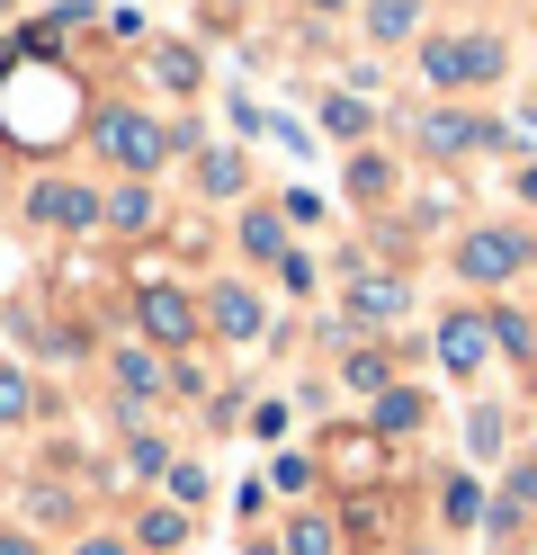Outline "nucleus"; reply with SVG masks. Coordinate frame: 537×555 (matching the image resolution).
<instances>
[{"instance_id": "7c9ffc66", "label": "nucleus", "mask_w": 537, "mask_h": 555, "mask_svg": "<svg viewBox=\"0 0 537 555\" xmlns=\"http://www.w3.org/2000/svg\"><path fill=\"white\" fill-rule=\"evenodd\" d=\"M242 555H278V538H251V546H242Z\"/></svg>"}, {"instance_id": "f8f14e48", "label": "nucleus", "mask_w": 537, "mask_h": 555, "mask_svg": "<svg viewBox=\"0 0 537 555\" xmlns=\"http://www.w3.org/2000/svg\"><path fill=\"white\" fill-rule=\"evenodd\" d=\"M278 555H341V519H322V511H296L278 529Z\"/></svg>"}, {"instance_id": "39448f33", "label": "nucleus", "mask_w": 537, "mask_h": 555, "mask_svg": "<svg viewBox=\"0 0 537 555\" xmlns=\"http://www.w3.org/2000/svg\"><path fill=\"white\" fill-rule=\"evenodd\" d=\"M197 314H206V332H215V340H260V332H269V305L251 296L242 278H225V287H206V305H197Z\"/></svg>"}, {"instance_id": "bb28decb", "label": "nucleus", "mask_w": 537, "mask_h": 555, "mask_svg": "<svg viewBox=\"0 0 537 555\" xmlns=\"http://www.w3.org/2000/svg\"><path fill=\"white\" fill-rule=\"evenodd\" d=\"M278 278H286L296 296H314V260H305V251H286V260H278Z\"/></svg>"}, {"instance_id": "dca6fc26", "label": "nucleus", "mask_w": 537, "mask_h": 555, "mask_svg": "<svg viewBox=\"0 0 537 555\" xmlns=\"http://www.w3.org/2000/svg\"><path fill=\"white\" fill-rule=\"evenodd\" d=\"M484 323H493V350H501V359H511V367H528V359H537V340H528V323L511 314V305H493V314H484Z\"/></svg>"}, {"instance_id": "a878e982", "label": "nucleus", "mask_w": 537, "mask_h": 555, "mask_svg": "<svg viewBox=\"0 0 537 555\" xmlns=\"http://www.w3.org/2000/svg\"><path fill=\"white\" fill-rule=\"evenodd\" d=\"M251 439H286V403H251Z\"/></svg>"}, {"instance_id": "393cba45", "label": "nucleus", "mask_w": 537, "mask_h": 555, "mask_svg": "<svg viewBox=\"0 0 537 555\" xmlns=\"http://www.w3.org/2000/svg\"><path fill=\"white\" fill-rule=\"evenodd\" d=\"M349 189H358V197H368V206H376V197H385L394 180H385V162H358V170H349Z\"/></svg>"}, {"instance_id": "412c9836", "label": "nucleus", "mask_w": 537, "mask_h": 555, "mask_svg": "<svg viewBox=\"0 0 537 555\" xmlns=\"http://www.w3.org/2000/svg\"><path fill=\"white\" fill-rule=\"evenodd\" d=\"M153 73H162V90H197V54H189V46H162Z\"/></svg>"}, {"instance_id": "f257e3e1", "label": "nucleus", "mask_w": 537, "mask_h": 555, "mask_svg": "<svg viewBox=\"0 0 537 555\" xmlns=\"http://www.w3.org/2000/svg\"><path fill=\"white\" fill-rule=\"evenodd\" d=\"M528 260H537V242L520 224H484V233L457 242V278H465V287H501V278H520Z\"/></svg>"}, {"instance_id": "9b49d317", "label": "nucleus", "mask_w": 537, "mask_h": 555, "mask_svg": "<svg viewBox=\"0 0 537 555\" xmlns=\"http://www.w3.org/2000/svg\"><path fill=\"white\" fill-rule=\"evenodd\" d=\"M341 386L376 403V395L394 386V350H385V340H376V350H368V340H349V350H341Z\"/></svg>"}, {"instance_id": "f03ea898", "label": "nucleus", "mask_w": 537, "mask_h": 555, "mask_svg": "<svg viewBox=\"0 0 537 555\" xmlns=\"http://www.w3.org/2000/svg\"><path fill=\"white\" fill-rule=\"evenodd\" d=\"M99 144L117 153L126 170H162V162L179 153V134H162L153 117H135V108H107V117H99Z\"/></svg>"}, {"instance_id": "5701e85b", "label": "nucleus", "mask_w": 537, "mask_h": 555, "mask_svg": "<svg viewBox=\"0 0 537 555\" xmlns=\"http://www.w3.org/2000/svg\"><path fill=\"white\" fill-rule=\"evenodd\" d=\"M197 180H206V197H233V189H242V153H215Z\"/></svg>"}, {"instance_id": "6e6552de", "label": "nucleus", "mask_w": 537, "mask_h": 555, "mask_svg": "<svg viewBox=\"0 0 537 555\" xmlns=\"http://www.w3.org/2000/svg\"><path fill=\"white\" fill-rule=\"evenodd\" d=\"M430 422V395L421 386H385L376 403H368V439H412Z\"/></svg>"}, {"instance_id": "2eb2a0df", "label": "nucleus", "mask_w": 537, "mask_h": 555, "mask_svg": "<svg viewBox=\"0 0 537 555\" xmlns=\"http://www.w3.org/2000/svg\"><path fill=\"white\" fill-rule=\"evenodd\" d=\"M465 448H475V457H501V448H511V422H501V403H475V412H465Z\"/></svg>"}, {"instance_id": "cd10ccee", "label": "nucleus", "mask_w": 537, "mask_h": 555, "mask_svg": "<svg viewBox=\"0 0 537 555\" xmlns=\"http://www.w3.org/2000/svg\"><path fill=\"white\" fill-rule=\"evenodd\" d=\"M72 555H135V538H81Z\"/></svg>"}, {"instance_id": "4be33fe9", "label": "nucleus", "mask_w": 537, "mask_h": 555, "mask_svg": "<svg viewBox=\"0 0 537 555\" xmlns=\"http://www.w3.org/2000/svg\"><path fill=\"white\" fill-rule=\"evenodd\" d=\"M126 475H170V439L135 430V448H126Z\"/></svg>"}, {"instance_id": "6ab92c4d", "label": "nucleus", "mask_w": 537, "mask_h": 555, "mask_svg": "<svg viewBox=\"0 0 537 555\" xmlns=\"http://www.w3.org/2000/svg\"><path fill=\"white\" fill-rule=\"evenodd\" d=\"M107 224L117 233H153V189H117L107 197Z\"/></svg>"}, {"instance_id": "ddd939ff", "label": "nucleus", "mask_w": 537, "mask_h": 555, "mask_svg": "<svg viewBox=\"0 0 537 555\" xmlns=\"http://www.w3.org/2000/svg\"><path fill=\"white\" fill-rule=\"evenodd\" d=\"M439 519H448V529H475V519H484V483L465 475V466L439 475Z\"/></svg>"}, {"instance_id": "1a4fd4ad", "label": "nucleus", "mask_w": 537, "mask_h": 555, "mask_svg": "<svg viewBox=\"0 0 537 555\" xmlns=\"http://www.w3.org/2000/svg\"><path fill=\"white\" fill-rule=\"evenodd\" d=\"M404 305H412L404 278H376V269H368V278L349 287V323H376V332H385V323H404Z\"/></svg>"}, {"instance_id": "f3484780", "label": "nucleus", "mask_w": 537, "mask_h": 555, "mask_svg": "<svg viewBox=\"0 0 537 555\" xmlns=\"http://www.w3.org/2000/svg\"><path fill=\"white\" fill-rule=\"evenodd\" d=\"M162 493H170L179 511H206V493H215V483H206V466H189V457H170V475H162Z\"/></svg>"}, {"instance_id": "c85d7f7f", "label": "nucleus", "mask_w": 537, "mask_h": 555, "mask_svg": "<svg viewBox=\"0 0 537 555\" xmlns=\"http://www.w3.org/2000/svg\"><path fill=\"white\" fill-rule=\"evenodd\" d=\"M0 555H36V538L27 529H0Z\"/></svg>"}, {"instance_id": "aec40b11", "label": "nucleus", "mask_w": 537, "mask_h": 555, "mask_svg": "<svg viewBox=\"0 0 537 555\" xmlns=\"http://www.w3.org/2000/svg\"><path fill=\"white\" fill-rule=\"evenodd\" d=\"M36 412V386H27V367H0V430H18Z\"/></svg>"}, {"instance_id": "0eeeda50", "label": "nucleus", "mask_w": 537, "mask_h": 555, "mask_svg": "<svg viewBox=\"0 0 537 555\" xmlns=\"http://www.w3.org/2000/svg\"><path fill=\"white\" fill-rule=\"evenodd\" d=\"M484 359H493V323L484 314H448L439 323V367L448 376H484Z\"/></svg>"}, {"instance_id": "9d476101", "label": "nucleus", "mask_w": 537, "mask_h": 555, "mask_svg": "<svg viewBox=\"0 0 537 555\" xmlns=\"http://www.w3.org/2000/svg\"><path fill=\"white\" fill-rule=\"evenodd\" d=\"M189 538H197V519L179 511V502H153V511H135V546H143V555H179Z\"/></svg>"}, {"instance_id": "b1692460", "label": "nucleus", "mask_w": 537, "mask_h": 555, "mask_svg": "<svg viewBox=\"0 0 537 555\" xmlns=\"http://www.w3.org/2000/svg\"><path fill=\"white\" fill-rule=\"evenodd\" d=\"M269 483H278V493H296V502H305V493H314V457H278V466H269Z\"/></svg>"}, {"instance_id": "423d86ee", "label": "nucleus", "mask_w": 537, "mask_h": 555, "mask_svg": "<svg viewBox=\"0 0 537 555\" xmlns=\"http://www.w3.org/2000/svg\"><path fill=\"white\" fill-rule=\"evenodd\" d=\"M27 216H36V224H54V233H90L107 206H99L90 189H72V180H46V189L27 197Z\"/></svg>"}, {"instance_id": "a211bd4d", "label": "nucleus", "mask_w": 537, "mask_h": 555, "mask_svg": "<svg viewBox=\"0 0 537 555\" xmlns=\"http://www.w3.org/2000/svg\"><path fill=\"white\" fill-rule=\"evenodd\" d=\"M412 18H421V0H376V10H368V37L394 46V37H412Z\"/></svg>"}, {"instance_id": "20e7f679", "label": "nucleus", "mask_w": 537, "mask_h": 555, "mask_svg": "<svg viewBox=\"0 0 537 555\" xmlns=\"http://www.w3.org/2000/svg\"><path fill=\"white\" fill-rule=\"evenodd\" d=\"M475 73H484V81L501 73V46H493V37H475V46H457V37L421 46V81H430V90H457V81H475Z\"/></svg>"}, {"instance_id": "4468645a", "label": "nucleus", "mask_w": 537, "mask_h": 555, "mask_svg": "<svg viewBox=\"0 0 537 555\" xmlns=\"http://www.w3.org/2000/svg\"><path fill=\"white\" fill-rule=\"evenodd\" d=\"M242 251L251 260H286V216H278V206H251V216H242Z\"/></svg>"}, {"instance_id": "c756f323", "label": "nucleus", "mask_w": 537, "mask_h": 555, "mask_svg": "<svg viewBox=\"0 0 537 555\" xmlns=\"http://www.w3.org/2000/svg\"><path fill=\"white\" fill-rule=\"evenodd\" d=\"M520 197H528V206H537V162H528V170H520Z\"/></svg>"}, {"instance_id": "7ed1b4c3", "label": "nucleus", "mask_w": 537, "mask_h": 555, "mask_svg": "<svg viewBox=\"0 0 537 555\" xmlns=\"http://www.w3.org/2000/svg\"><path fill=\"white\" fill-rule=\"evenodd\" d=\"M135 323H143V340H162V350H189V340H206V314L179 287H143L135 296Z\"/></svg>"}]
</instances>
